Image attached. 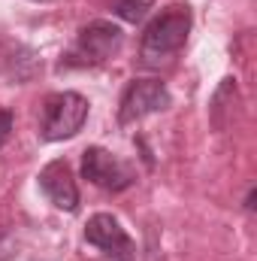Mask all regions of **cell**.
<instances>
[{
	"label": "cell",
	"mask_w": 257,
	"mask_h": 261,
	"mask_svg": "<svg viewBox=\"0 0 257 261\" xmlns=\"http://www.w3.org/2000/svg\"><path fill=\"white\" fill-rule=\"evenodd\" d=\"M191 34V9L188 6H170L164 9L142 34V58L145 64H157L167 55H176Z\"/></svg>",
	"instance_id": "1"
},
{
	"label": "cell",
	"mask_w": 257,
	"mask_h": 261,
	"mask_svg": "<svg viewBox=\"0 0 257 261\" xmlns=\"http://www.w3.org/2000/svg\"><path fill=\"white\" fill-rule=\"evenodd\" d=\"M124 46V31L112 21H91L79 31L73 49L64 55L61 67H97L118 55Z\"/></svg>",
	"instance_id": "2"
},
{
	"label": "cell",
	"mask_w": 257,
	"mask_h": 261,
	"mask_svg": "<svg viewBox=\"0 0 257 261\" xmlns=\"http://www.w3.org/2000/svg\"><path fill=\"white\" fill-rule=\"evenodd\" d=\"M85 119H88V100L79 91H58V94H49L46 103H43L40 134L49 143L70 140L82 130Z\"/></svg>",
	"instance_id": "3"
},
{
	"label": "cell",
	"mask_w": 257,
	"mask_h": 261,
	"mask_svg": "<svg viewBox=\"0 0 257 261\" xmlns=\"http://www.w3.org/2000/svg\"><path fill=\"white\" fill-rule=\"evenodd\" d=\"M170 107V91L160 79H133L118 103V122L121 125H133L142 122L151 113H164Z\"/></svg>",
	"instance_id": "4"
},
{
	"label": "cell",
	"mask_w": 257,
	"mask_h": 261,
	"mask_svg": "<svg viewBox=\"0 0 257 261\" xmlns=\"http://www.w3.org/2000/svg\"><path fill=\"white\" fill-rule=\"evenodd\" d=\"M82 176L103 192H124L136 179L133 170L121 158H115L112 152H106L100 146H91L82 152Z\"/></svg>",
	"instance_id": "5"
},
{
	"label": "cell",
	"mask_w": 257,
	"mask_h": 261,
	"mask_svg": "<svg viewBox=\"0 0 257 261\" xmlns=\"http://www.w3.org/2000/svg\"><path fill=\"white\" fill-rule=\"evenodd\" d=\"M85 240L91 246H97L100 252H106L112 261H133L136 249H133V240L127 237V231L121 228V222L109 213H97L88 219L85 225Z\"/></svg>",
	"instance_id": "6"
},
{
	"label": "cell",
	"mask_w": 257,
	"mask_h": 261,
	"mask_svg": "<svg viewBox=\"0 0 257 261\" xmlns=\"http://www.w3.org/2000/svg\"><path fill=\"white\" fill-rule=\"evenodd\" d=\"M40 189H43V195L49 197L58 210H67V213L79 210V189H76L73 170L61 158L40 170Z\"/></svg>",
	"instance_id": "7"
},
{
	"label": "cell",
	"mask_w": 257,
	"mask_h": 261,
	"mask_svg": "<svg viewBox=\"0 0 257 261\" xmlns=\"http://www.w3.org/2000/svg\"><path fill=\"white\" fill-rule=\"evenodd\" d=\"M151 6H154V0H118V3H115V15H118L121 21L136 24V21H142V18L148 15Z\"/></svg>",
	"instance_id": "8"
},
{
	"label": "cell",
	"mask_w": 257,
	"mask_h": 261,
	"mask_svg": "<svg viewBox=\"0 0 257 261\" xmlns=\"http://www.w3.org/2000/svg\"><path fill=\"white\" fill-rule=\"evenodd\" d=\"M12 113L9 110H0V149L6 146V140H9V134H12Z\"/></svg>",
	"instance_id": "9"
},
{
	"label": "cell",
	"mask_w": 257,
	"mask_h": 261,
	"mask_svg": "<svg viewBox=\"0 0 257 261\" xmlns=\"http://www.w3.org/2000/svg\"><path fill=\"white\" fill-rule=\"evenodd\" d=\"M245 210H254V189H251L248 197H245Z\"/></svg>",
	"instance_id": "10"
}]
</instances>
